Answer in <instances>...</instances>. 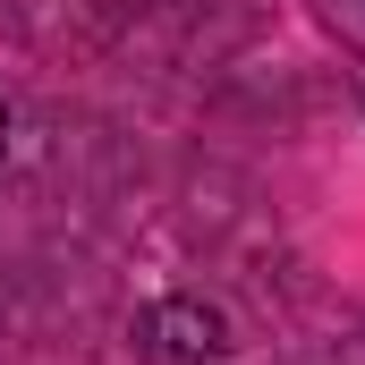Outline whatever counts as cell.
<instances>
[{
    "label": "cell",
    "instance_id": "1",
    "mask_svg": "<svg viewBox=\"0 0 365 365\" xmlns=\"http://www.w3.org/2000/svg\"><path fill=\"white\" fill-rule=\"evenodd\" d=\"M136 365H221L230 357V314L212 297H153L128 323Z\"/></svg>",
    "mask_w": 365,
    "mask_h": 365
},
{
    "label": "cell",
    "instance_id": "2",
    "mask_svg": "<svg viewBox=\"0 0 365 365\" xmlns=\"http://www.w3.org/2000/svg\"><path fill=\"white\" fill-rule=\"evenodd\" d=\"M0 153H9V102H0Z\"/></svg>",
    "mask_w": 365,
    "mask_h": 365
}]
</instances>
